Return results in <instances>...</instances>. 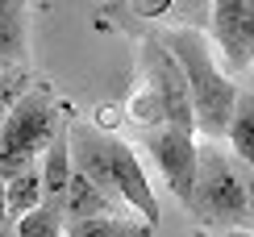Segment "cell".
<instances>
[{
  "mask_svg": "<svg viewBox=\"0 0 254 237\" xmlns=\"http://www.w3.org/2000/svg\"><path fill=\"white\" fill-rule=\"evenodd\" d=\"M71 167L83 179H92L100 191H109L113 200H121L137 221L158 225V200L150 179L142 175L133 146L121 137L104 133L96 125H75L71 121Z\"/></svg>",
  "mask_w": 254,
  "mask_h": 237,
  "instance_id": "6da1fadb",
  "label": "cell"
},
{
  "mask_svg": "<svg viewBox=\"0 0 254 237\" xmlns=\"http://www.w3.org/2000/svg\"><path fill=\"white\" fill-rule=\"evenodd\" d=\"M154 42L179 62V71H184L188 96H192V113H196V133H204L208 142H225L229 117H234V104H238V83L229 79L225 67L213 59L208 38L200 34V29L175 25V29H163Z\"/></svg>",
  "mask_w": 254,
  "mask_h": 237,
  "instance_id": "7a4b0ae2",
  "label": "cell"
},
{
  "mask_svg": "<svg viewBox=\"0 0 254 237\" xmlns=\"http://www.w3.org/2000/svg\"><path fill=\"white\" fill-rule=\"evenodd\" d=\"M71 117L63 113L59 96L46 83H29L13 100L4 125H0V183L34 171L38 158L46 154V146L59 137V129Z\"/></svg>",
  "mask_w": 254,
  "mask_h": 237,
  "instance_id": "3957f363",
  "label": "cell"
},
{
  "mask_svg": "<svg viewBox=\"0 0 254 237\" xmlns=\"http://www.w3.org/2000/svg\"><path fill=\"white\" fill-rule=\"evenodd\" d=\"M188 212H192L200 221V229H208V233L246 229V179H242V167L234 163V154L221 150L217 142L200 146L196 187H192Z\"/></svg>",
  "mask_w": 254,
  "mask_h": 237,
  "instance_id": "277c9868",
  "label": "cell"
},
{
  "mask_svg": "<svg viewBox=\"0 0 254 237\" xmlns=\"http://www.w3.org/2000/svg\"><path fill=\"white\" fill-rule=\"evenodd\" d=\"M142 62H146V88L154 92L158 109H163V125L179 129V133H196V113H192V96H188L184 71L179 62L158 46L154 38H146L142 46Z\"/></svg>",
  "mask_w": 254,
  "mask_h": 237,
  "instance_id": "5b68a950",
  "label": "cell"
},
{
  "mask_svg": "<svg viewBox=\"0 0 254 237\" xmlns=\"http://www.w3.org/2000/svg\"><path fill=\"white\" fill-rule=\"evenodd\" d=\"M146 154H150L154 171L163 175L167 191L188 208L192 204V187H196V158H200L196 133H179L171 125H158L146 133Z\"/></svg>",
  "mask_w": 254,
  "mask_h": 237,
  "instance_id": "8992f818",
  "label": "cell"
},
{
  "mask_svg": "<svg viewBox=\"0 0 254 237\" xmlns=\"http://www.w3.org/2000/svg\"><path fill=\"white\" fill-rule=\"evenodd\" d=\"M213 42L225 59V75H242L254 67V0L213 4Z\"/></svg>",
  "mask_w": 254,
  "mask_h": 237,
  "instance_id": "52a82bcc",
  "label": "cell"
},
{
  "mask_svg": "<svg viewBox=\"0 0 254 237\" xmlns=\"http://www.w3.org/2000/svg\"><path fill=\"white\" fill-rule=\"evenodd\" d=\"M63 217H67V225H75V221H100V217H133V212L125 208L121 200H113L109 191H100L92 179H83L79 171H71Z\"/></svg>",
  "mask_w": 254,
  "mask_h": 237,
  "instance_id": "ba28073f",
  "label": "cell"
},
{
  "mask_svg": "<svg viewBox=\"0 0 254 237\" xmlns=\"http://www.w3.org/2000/svg\"><path fill=\"white\" fill-rule=\"evenodd\" d=\"M71 121L59 129V137L46 146V154L38 158V175H42V204L63 212V200H67V183H71Z\"/></svg>",
  "mask_w": 254,
  "mask_h": 237,
  "instance_id": "9c48e42d",
  "label": "cell"
},
{
  "mask_svg": "<svg viewBox=\"0 0 254 237\" xmlns=\"http://www.w3.org/2000/svg\"><path fill=\"white\" fill-rule=\"evenodd\" d=\"M225 142H229L234 163L254 171V92H238L234 117H229V129H225Z\"/></svg>",
  "mask_w": 254,
  "mask_h": 237,
  "instance_id": "30bf717a",
  "label": "cell"
},
{
  "mask_svg": "<svg viewBox=\"0 0 254 237\" xmlns=\"http://www.w3.org/2000/svg\"><path fill=\"white\" fill-rule=\"evenodd\" d=\"M25 4H0V71H13L25 62Z\"/></svg>",
  "mask_w": 254,
  "mask_h": 237,
  "instance_id": "8fae6325",
  "label": "cell"
},
{
  "mask_svg": "<svg viewBox=\"0 0 254 237\" xmlns=\"http://www.w3.org/2000/svg\"><path fill=\"white\" fill-rule=\"evenodd\" d=\"M67 237H154V225L137 217H100V221L67 225Z\"/></svg>",
  "mask_w": 254,
  "mask_h": 237,
  "instance_id": "7c38bea8",
  "label": "cell"
},
{
  "mask_svg": "<svg viewBox=\"0 0 254 237\" xmlns=\"http://www.w3.org/2000/svg\"><path fill=\"white\" fill-rule=\"evenodd\" d=\"M38 204H42V175H38V167L4 183V208H8L13 221H21L25 212H34Z\"/></svg>",
  "mask_w": 254,
  "mask_h": 237,
  "instance_id": "4fadbf2b",
  "label": "cell"
},
{
  "mask_svg": "<svg viewBox=\"0 0 254 237\" xmlns=\"http://www.w3.org/2000/svg\"><path fill=\"white\" fill-rule=\"evenodd\" d=\"M13 237H67V217L50 204H38L34 212L13 221Z\"/></svg>",
  "mask_w": 254,
  "mask_h": 237,
  "instance_id": "5bb4252c",
  "label": "cell"
},
{
  "mask_svg": "<svg viewBox=\"0 0 254 237\" xmlns=\"http://www.w3.org/2000/svg\"><path fill=\"white\" fill-rule=\"evenodd\" d=\"M29 83H34V79H29V75H25V79H17L13 88H4V92H0V125H4V117H8V109H13V100H17V96H21V92L29 88Z\"/></svg>",
  "mask_w": 254,
  "mask_h": 237,
  "instance_id": "9a60e30c",
  "label": "cell"
},
{
  "mask_svg": "<svg viewBox=\"0 0 254 237\" xmlns=\"http://www.w3.org/2000/svg\"><path fill=\"white\" fill-rule=\"evenodd\" d=\"M242 179H246V229L254 233V171H242Z\"/></svg>",
  "mask_w": 254,
  "mask_h": 237,
  "instance_id": "2e32d148",
  "label": "cell"
},
{
  "mask_svg": "<svg viewBox=\"0 0 254 237\" xmlns=\"http://www.w3.org/2000/svg\"><path fill=\"white\" fill-rule=\"evenodd\" d=\"M0 237H13V217L4 208V183H0Z\"/></svg>",
  "mask_w": 254,
  "mask_h": 237,
  "instance_id": "e0dca14e",
  "label": "cell"
},
{
  "mask_svg": "<svg viewBox=\"0 0 254 237\" xmlns=\"http://www.w3.org/2000/svg\"><path fill=\"white\" fill-rule=\"evenodd\" d=\"M221 237H254L250 229H229V233H221Z\"/></svg>",
  "mask_w": 254,
  "mask_h": 237,
  "instance_id": "ac0fdd59",
  "label": "cell"
},
{
  "mask_svg": "<svg viewBox=\"0 0 254 237\" xmlns=\"http://www.w3.org/2000/svg\"><path fill=\"white\" fill-rule=\"evenodd\" d=\"M192 237H221V233H208V229H196Z\"/></svg>",
  "mask_w": 254,
  "mask_h": 237,
  "instance_id": "d6986e66",
  "label": "cell"
}]
</instances>
